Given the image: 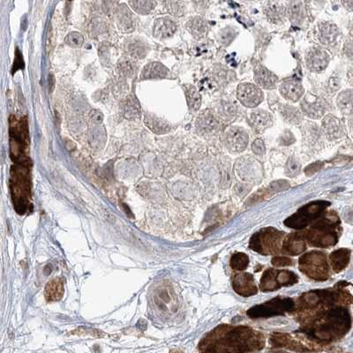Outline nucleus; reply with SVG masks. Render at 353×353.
Wrapping results in <instances>:
<instances>
[{
    "label": "nucleus",
    "mask_w": 353,
    "mask_h": 353,
    "mask_svg": "<svg viewBox=\"0 0 353 353\" xmlns=\"http://www.w3.org/2000/svg\"><path fill=\"white\" fill-rule=\"evenodd\" d=\"M294 300L285 297H277L267 302L256 305L248 309L247 315L251 319H268L294 311Z\"/></svg>",
    "instance_id": "6e6552de"
},
{
    "label": "nucleus",
    "mask_w": 353,
    "mask_h": 353,
    "mask_svg": "<svg viewBox=\"0 0 353 353\" xmlns=\"http://www.w3.org/2000/svg\"><path fill=\"white\" fill-rule=\"evenodd\" d=\"M186 28L190 33L196 38L203 37L208 31L206 21L201 17H194L190 20L186 24Z\"/></svg>",
    "instance_id": "2f4dec72"
},
{
    "label": "nucleus",
    "mask_w": 353,
    "mask_h": 353,
    "mask_svg": "<svg viewBox=\"0 0 353 353\" xmlns=\"http://www.w3.org/2000/svg\"><path fill=\"white\" fill-rule=\"evenodd\" d=\"M126 51L133 59H142L147 56L148 46L142 40L131 38L126 41Z\"/></svg>",
    "instance_id": "a878e982"
},
{
    "label": "nucleus",
    "mask_w": 353,
    "mask_h": 353,
    "mask_svg": "<svg viewBox=\"0 0 353 353\" xmlns=\"http://www.w3.org/2000/svg\"><path fill=\"white\" fill-rule=\"evenodd\" d=\"M348 284L338 282L331 289L309 290L301 295L295 303L296 318L304 325L330 307L351 305L353 297L346 289Z\"/></svg>",
    "instance_id": "7ed1b4c3"
},
{
    "label": "nucleus",
    "mask_w": 353,
    "mask_h": 353,
    "mask_svg": "<svg viewBox=\"0 0 353 353\" xmlns=\"http://www.w3.org/2000/svg\"><path fill=\"white\" fill-rule=\"evenodd\" d=\"M248 120L250 126L253 128V130L256 131L258 133H261L272 124L271 115L269 112L261 109L255 110L250 114Z\"/></svg>",
    "instance_id": "4be33fe9"
},
{
    "label": "nucleus",
    "mask_w": 353,
    "mask_h": 353,
    "mask_svg": "<svg viewBox=\"0 0 353 353\" xmlns=\"http://www.w3.org/2000/svg\"><path fill=\"white\" fill-rule=\"evenodd\" d=\"M308 338L304 337H295L292 335L287 333H274L270 337V343L274 347H281L287 348L289 350H293L296 352H313L316 351L314 349L316 345L315 342Z\"/></svg>",
    "instance_id": "9d476101"
},
{
    "label": "nucleus",
    "mask_w": 353,
    "mask_h": 353,
    "mask_svg": "<svg viewBox=\"0 0 353 353\" xmlns=\"http://www.w3.org/2000/svg\"><path fill=\"white\" fill-rule=\"evenodd\" d=\"M339 88H340V80L336 77L330 79L328 82V90L330 92L334 93L337 91V89Z\"/></svg>",
    "instance_id": "de8ad7c7"
},
{
    "label": "nucleus",
    "mask_w": 353,
    "mask_h": 353,
    "mask_svg": "<svg viewBox=\"0 0 353 353\" xmlns=\"http://www.w3.org/2000/svg\"><path fill=\"white\" fill-rule=\"evenodd\" d=\"M328 53L319 48H314L307 55V67L314 71H320L324 70L328 66Z\"/></svg>",
    "instance_id": "6ab92c4d"
},
{
    "label": "nucleus",
    "mask_w": 353,
    "mask_h": 353,
    "mask_svg": "<svg viewBox=\"0 0 353 353\" xmlns=\"http://www.w3.org/2000/svg\"><path fill=\"white\" fill-rule=\"evenodd\" d=\"M166 7L173 14H182V4L178 0H166Z\"/></svg>",
    "instance_id": "79ce46f5"
},
{
    "label": "nucleus",
    "mask_w": 353,
    "mask_h": 353,
    "mask_svg": "<svg viewBox=\"0 0 353 353\" xmlns=\"http://www.w3.org/2000/svg\"><path fill=\"white\" fill-rule=\"evenodd\" d=\"M351 253L348 248H340L329 254V261L334 272L339 273L346 269L351 261Z\"/></svg>",
    "instance_id": "aec40b11"
},
{
    "label": "nucleus",
    "mask_w": 353,
    "mask_h": 353,
    "mask_svg": "<svg viewBox=\"0 0 353 353\" xmlns=\"http://www.w3.org/2000/svg\"><path fill=\"white\" fill-rule=\"evenodd\" d=\"M252 150L257 155H261L264 152V144L261 140L258 139L252 143Z\"/></svg>",
    "instance_id": "a18cd8bd"
},
{
    "label": "nucleus",
    "mask_w": 353,
    "mask_h": 353,
    "mask_svg": "<svg viewBox=\"0 0 353 353\" xmlns=\"http://www.w3.org/2000/svg\"><path fill=\"white\" fill-rule=\"evenodd\" d=\"M288 15L290 21L294 24H300L305 15V10L302 2L299 0H292L288 5Z\"/></svg>",
    "instance_id": "473e14b6"
},
{
    "label": "nucleus",
    "mask_w": 353,
    "mask_h": 353,
    "mask_svg": "<svg viewBox=\"0 0 353 353\" xmlns=\"http://www.w3.org/2000/svg\"><path fill=\"white\" fill-rule=\"evenodd\" d=\"M300 172V164L293 157H290L286 164L285 173L288 176H295Z\"/></svg>",
    "instance_id": "a19ab883"
},
{
    "label": "nucleus",
    "mask_w": 353,
    "mask_h": 353,
    "mask_svg": "<svg viewBox=\"0 0 353 353\" xmlns=\"http://www.w3.org/2000/svg\"><path fill=\"white\" fill-rule=\"evenodd\" d=\"M307 250V242L300 232H292L285 236L282 243V253L296 256L302 254Z\"/></svg>",
    "instance_id": "dca6fc26"
},
{
    "label": "nucleus",
    "mask_w": 353,
    "mask_h": 353,
    "mask_svg": "<svg viewBox=\"0 0 353 353\" xmlns=\"http://www.w3.org/2000/svg\"><path fill=\"white\" fill-rule=\"evenodd\" d=\"M232 288L236 293L242 297H251L258 292L255 280L252 274L240 273L232 279Z\"/></svg>",
    "instance_id": "f8f14e48"
},
{
    "label": "nucleus",
    "mask_w": 353,
    "mask_h": 353,
    "mask_svg": "<svg viewBox=\"0 0 353 353\" xmlns=\"http://www.w3.org/2000/svg\"><path fill=\"white\" fill-rule=\"evenodd\" d=\"M303 111L312 118H321L325 113L324 102L316 96L308 94L301 102Z\"/></svg>",
    "instance_id": "f3484780"
},
{
    "label": "nucleus",
    "mask_w": 353,
    "mask_h": 353,
    "mask_svg": "<svg viewBox=\"0 0 353 353\" xmlns=\"http://www.w3.org/2000/svg\"><path fill=\"white\" fill-rule=\"evenodd\" d=\"M65 42L71 48H80L84 43V36L79 32H71L67 35Z\"/></svg>",
    "instance_id": "58836bf2"
},
{
    "label": "nucleus",
    "mask_w": 353,
    "mask_h": 353,
    "mask_svg": "<svg viewBox=\"0 0 353 353\" xmlns=\"http://www.w3.org/2000/svg\"><path fill=\"white\" fill-rule=\"evenodd\" d=\"M343 1V4L345 5L346 8L352 11L353 10V0H342Z\"/></svg>",
    "instance_id": "8fccbe9b"
},
{
    "label": "nucleus",
    "mask_w": 353,
    "mask_h": 353,
    "mask_svg": "<svg viewBox=\"0 0 353 353\" xmlns=\"http://www.w3.org/2000/svg\"><path fill=\"white\" fill-rule=\"evenodd\" d=\"M309 226L300 234L312 247L328 248L337 244L342 229L340 218L335 211L325 212Z\"/></svg>",
    "instance_id": "20e7f679"
},
{
    "label": "nucleus",
    "mask_w": 353,
    "mask_h": 353,
    "mask_svg": "<svg viewBox=\"0 0 353 353\" xmlns=\"http://www.w3.org/2000/svg\"><path fill=\"white\" fill-rule=\"evenodd\" d=\"M223 111L225 116L230 117V118H232V117L235 115V106H232V105L229 104V103H226V104H224V105H223Z\"/></svg>",
    "instance_id": "49530a36"
},
{
    "label": "nucleus",
    "mask_w": 353,
    "mask_h": 353,
    "mask_svg": "<svg viewBox=\"0 0 353 353\" xmlns=\"http://www.w3.org/2000/svg\"><path fill=\"white\" fill-rule=\"evenodd\" d=\"M330 206L327 201H314L301 207L284 221V225L290 229L301 231L320 217Z\"/></svg>",
    "instance_id": "423d86ee"
},
{
    "label": "nucleus",
    "mask_w": 353,
    "mask_h": 353,
    "mask_svg": "<svg viewBox=\"0 0 353 353\" xmlns=\"http://www.w3.org/2000/svg\"><path fill=\"white\" fill-rule=\"evenodd\" d=\"M254 80L262 88H271L277 84L278 79L273 72L269 71L267 68L261 65H257L254 68Z\"/></svg>",
    "instance_id": "5701e85b"
},
{
    "label": "nucleus",
    "mask_w": 353,
    "mask_h": 353,
    "mask_svg": "<svg viewBox=\"0 0 353 353\" xmlns=\"http://www.w3.org/2000/svg\"><path fill=\"white\" fill-rule=\"evenodd\" d=\"M266 14L269 21H272L273 23H279L282 22L285 17V10L281 4H270L266 8Z\"/></svg>",
    "instance_id": "f704fd0d"
},
{
    "label": "nucleus",
    "mask_w": 353,
    "mask_h": 353,
    "mask_svg": "<svg viewBox=\"0 0 353 353\" xmlns=\"http://www.w3.org/2000/svg\"><path fill=\"white\" fill-rule=\"evenodd\" d=\"M352 328V316L344 306H334L302 325L300 331L320 345L342 339Z\"/></svg>",
    "instance_id": "f03ea898"
},
{
    "label": "nucleus",
    "mask_w": 353,
    "mask_h": 353,
    "mask_svg": "<svg viewBox=\"0 0 353 353\" xmlns=\"http://www.w3.org/2000/svg\"><path fill=\"white\" fill-rule=\"evenodd\" d=\"M170 74L168 68L159 62H151L146 65L141 72V80H156L167 78Z\"/></svg>",
    "instance_id": "412c9836"
},
{
    "label": "nucleus",
    "mask_w": 353,
    "mask_h": 353,
    "mask_svg": "<svg viewBox=\"0 0 353 353\" xmlns=\"http://www.w3.org/2000/svg\"><path fill=\"white\" fill-rule=\"evenodd\" d=\"M264 345V336L255 329L223 324L202 338L199 350L208 353H247L261 351Z\"/></svg>",
    "instance_id": "f257e3e1"
},
{
    "label": "nucleus",
    "mask_w": 353,
    "mask_h": 353,
    "mask_svg": "<svg viewBox=\"0 0 353 353\" xmlns=\"http://www.w3.org/2000/svg\"><path fill=\"white\" fill-rule=\"evenodd\" d=\"M318 36L321 43L328 48H335L340 43V31L331 22H322L319 24Z\"/></svg>",
    "instance_id": "ddd939ff"
},
{
    "label": "nucleus",
    "mask_w": 353,
    "mask_h": 353,
    "mask_svg": "<svg viewBox=\"0 0 353 353\" xmlns=\"http://www.w3.org/2000/svg\"><path fill=\"white\" fill-rule=\"evenodd\" d=\"M307 169H311V170H310V173H307L308 175H311L313 173H316L317 171H319V169H320V164H319V163H316V164H312L310 166H308V168Z\"/></svg>",
    "instance_id": "09e8293b"
},
{
    "label": "nucleus",
    "mask_w": 353,
    "mask_h": 353,
    "mask_svg": "<svg viewBox=\"0 0 353 353\" xmlns=\"http://www.w3.org/2000/svg\"><path fill=\"white\" fill-rule=\"evenodd\" d=\"M338 107L345 114L353 112V91L350 89L341 93L337 99Z\"/></svg>",
    "instance_id": "e433bc0d"
},
{
    "label": "nucleus",
    "mask_w": 353,
    "mask_h": 353,
    "mask_svg": "<svg viewBox=\"0 0 353 353\" xmlns=\"http://www.w3.org/2000/svg\"><path fill=\"white\" fill-rule=\"evenodd\" d=\"M144 123L153 133L157 135L168 133L172 129L171 125L165 120L147 112L144 115Z\"/></svg>",
    "instance_id": "bb28decb"
},
{
    "label": "nucleus",
    "mask_w": 353,
    "mask_h": 353,
    "mask_svg": "<svg viewBox=\"0 0 353 353\" xmlns=\"http://www.w3.org/2000/svg\"><path fill=\"white\" fill-rule=\"evenodd\" d=\"M129 6L135 13L147 15L156 8V2L155 0H129Z\"/></svg>",
    "instance_id": "7c9ffc66"
},
{
    "label": "nucleus",
    "mask_w": 353,
    "mask_h": 353,
    "mask_svg": "<svg viewBox=\"0 0 353 353\" xmlns=\"http://www.w3.org/2000/svg\"><path fill=\"white\" fill-rule=\"evenodd\" d=\"M238 98L243 106L253 108L263 100V93L260 88L251 83H242L238 87Z\"/></svg>",
    "instance_id": "9b49d317"
},
{
    "label": "nucleus",
    "mask_w": 353,
    "mask_h": 353,
    "mask_svg": "<svg viewBox=\"0 0 353 353\" xmlns=\"http://www.w3.org/2000/svg\"><path fill=\"white\" fill-rule=\"evenodd\" d=\"M299 270L307 278L323 282L330 277V268L327 255L319 251H311L303 254L299 260Z\"/></svg>",
    "instance_id": "0eeeda50"
},
{
    "label": "nucleus",
    "mask_w": 353,
    "mask_h": 353,
    "mask_svg": "<svg viewBox=\"0 0 353 353\" xmlns=\"http://www.w3.org/2000/svg\"><path fill=\"white\" fill-rule=\"evenodd\" d=\"M285 233L273 227L263 228L257 231L249 242V248L262 255L282 253Z\"/></svg>",
    "instance_id": "39448f33"
},
{
    "label": "nucleus",
    "mask_w": 353,
    "mask_h": 353,
    "mask_svg": "<svg viewBox=\"0 0 353 353\" xmlns=\"http://www.w3.org/2000/svg\"><path fill=\"white\" fill-rule=\"evenodd\" d=\"M231 268L234 270H245L249 265V258L244 252H235L231 257Z\"/></svg>",
    "instance_id": "4c0bfd02"
},
{
    "label": "nucleus",
    "mask_w": 353,
    "mask_h": 353,
    "mask_svg": "<svg viewBox=\"0 0 353 353\" xmlns=\"http://www.w3.org/2000/svg\"><path fill=\"white\" fill-rule=\"evenodd\" d=\"M299 277L287 269H269L264 271L260 280V290L263 292L278 290L282 287L294 285Z\"/></svg>",
    "instance_id": "1a4fd4ad"
},
{
    "label": "nucleus",
    "mask_w": 353,
    "mask_h": 353,
    "mask_svg": "<svg viewBox=\"0 0 353 353\" xmlns=\"http://www.w3.org/2000/svg\"><path fill=\"white\" fill-rule=\"evenodd\" d=\"M117 27L124 34L132 33L136 28L135 14L126 4H120L116 11Z\"/></svg>",
    "instance_id": "2eb2a0df"
},
{
    "label": "nucleus",
    "mask_w": 353,
    "mask_h": 353,
    "mask_svg": "<svg viewBox=\"0 0 353 353\" xmlns=\"http://www.w3.org/2000/svg\"><path fill=\"white\" fill-rule=\"evenodd\" d=\"M89 118L92 120L94 124H101L104 120V115L96 109H93L92 111L89 114Z\"/></svg>",
    "instance_id": "c03bdc74"
},
{
    "label": "nucleus",
    "mask_w": 353,
    "mask_h": 353,
    "mask_svg": "<svg viewBox=\"0 0 353 353\" xmlns=\"http://www.w3.org/2000/svg\"><path fill=\"white\" fill-rule=\"evenodd\" d=\"M45 298L48 302H55L62 299L64 294V286L62 281L56 278L48 282L45 287Z\"/></svg>",
    "instance_id": "c756f323"
},
{
    "label": "nucleus",
    "mask_w": 353,
    "mask_h": 353,
    "mask_svg": "<svg viewBox=\"0 0 353 353\" xmlns=\"http://www.w3.org/2000/svg\"><path fill=\"white\" fill-rule=\"evenodd\" d=\"M185 96L190 109H192L193 111L198 110L201 106L202 97L198 92L197 88L192 85L185 86Z\"/></svg>",
    "instance_id": "72a5a7b5"
},
{
    "label": "nucleus",
    "mask_w": 353,
    "mask_h": 353,
    "mask_svg": "<svg viewBox=\"0 0 353 353\" xmlns=\"http://www.w3.org/2000/svg\"><path fill=\"white\" fill-rule=\"evenodd\" d=\"M123 116L129 120H134L141 116V106L138 100L135 97L126 98L121 105Z\"/></svg>",
    "instance_id": "c85d7f7f"
},
{
    "label": "nucleus",
    "mask_w": 353,
    "mask_h": 353,
    "mask_svg": "<svg viewBox=\"0 0 353 353\" xmlns=\"http://www.w3.org/2000/svg\"><path fill=\"white\" fill-rule=\"evenodd\" d=\"M196 126L201 132L210 134L218 129L219 122L218 120L214 118V115L211 111L206 110L199 116Z\"/></svg>",
    "instance_id": "cd10ccee"
},
{
    "label": "nucleus",
    "mask_w": 353,
    "mask_h": 353,
    "mask_svg": "<svg viewBox=\"0 0 353 353\" xmlns=\"http://www.w3.org/2000/svg\"><path fill=\"white\" fill-rule=\"evenodd\" d=\"M322 129L324 134L330 138H337L340 137L341 135H344L342 123L338 118L332 115H328L327 117L324 118L322 121Z\"/></svg>",
    "instance_id": "393cba45"
},
{
    "label": "nucleus",
    "mask_w": 353,
    "mask_h": 353,
    "mask_svg": "<svg viewBox=\"0 0 353 353\" xmlns=\"http://www.w3.org/2000/svg\"><path fill=\"white\" fill-rule=\"evenodd\" d=\"M225 142L232 151H242L248 144V135L240 127H230L225 133Z\"/></svg>",
    "instance_id": "4468645a"
},
{
    "label": "nucleus",
    "mask_w": 353,
    "mask_h": 353,
    "mask_svg": "<svg viewBox=\"0 0 353 353\" xmlns=\"http://www.w3.org/2000/svg\"><path fill=\"white\" fill-rule=\"evenodd\" d=\"M282 115L290 123H299L301 119V114L294 107L285 106L282 108Z\"/></svg>",
    "instance_id": "ea45409f"
},
{
    "label": "nucleus",
    "mask_w": 353,
    "mask_h": 353,
    "mask_svg": "<svg viewBox=\"0 0 353 353\" xmlns=\"http://www.w3.org/2000/svg\"><path fill=\"white\" fill-rule=\"evenodd\" d=\"M280 91L282 97L293 102L299 100L304 94L302 85L300 84L299 81L294 80L284 81L280 87Z\"/></svg>",
    "instance_id": "b1692460"
},
{
    "label": "nucleus",
    "mask_w": 353,
    "mask_h": 353,
    "mask_svg": "<svg viewBox=\"0 0 353 353\" xmlns=\"http://www.w3.org/2000/svg\"><path fill=\"white\" fill-rule=\"evenodd\" d=\"M118 72L124 78H131L136 72L135 63L129 59H122L118 63Z\"/></svg>",
    "instance_id": "c9c22d12"
},
{
    "label": "nucleus",
    "mask_w": 353,
    "mask_h": 353,
    "mask_svg": "<svg viewBox=\"0 0 353 353\" xmlns=\"http://www.w3.org/2000/svg\"><path fill=\"white\" fill-rule=\"evenodd\" d=\"M271 263H272L274 267L281 268V267L291 266V265L293 264V261L289 257L276 256L274 257L273 259L271 260Z\"/></svg>",
    "instance_id": "37998d69"
},
{
    "label": "nucleus",
    "mask_w": 353,
    "mask_h": 353,
    "mask_svg": "<svg viewBox=\"0 0 353 353\" xmlns=\"http://www.w3.org/2000/svg\"><path fill=\"white\" fill-rule=\"evenodd\" d=\"M176 23L169 17L157 18L154 22L153 35L157 39L171 37L176 32Z\"/></svg>",
    "instance_id": "a211bd4d"
}]
</instances>
